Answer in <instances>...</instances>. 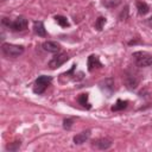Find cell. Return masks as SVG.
Here are the masks:
<instances>
[{
	"label": "cell",
	"mask_w": 152,
	"mask_h": 152,
	"mask_svg": "<svg viewBox=\"0 0 152 152\" xmlns=\"http://www.w3.org/2000/svg\"><path fill=\"white\" fill-rule=\"evenodd\" d=\"M2 52L5 56L7 57H19L20 55H23L24 52V46L21 45H14V44H10V43H4L2 44Z\"/></svg>",
	"instance_id": "cell-1"
},
{
	"label": "cell",
	"mask_w": 152,
	"mask_h": 152,
	"mask_svg": "<svg viewBox=\"0 0 152 152\" xmlns=\"http://www.w3.org/2000/svg\"><path fill=\"white\" fill-rule=\"evenodd\" d=\"M133 58H134V62L138 66H141V68H146V66H150L152 65V56L145 51H137L133 53Z\"/></svg>",
	"instance_id": "cell-2"
},
{
	"label": "cell",
	"mask_w": 152,
	"mask_h": 152,
	"mask_svg": "<svg viewBox=\"0 0 152 152\" xmlns=\"http://www.w3.org/2000/svg\"><path fill=\"white\" fill-rule=\"evenodd\" d=\"M51 81H52L51 76H46V75L39 76L33 83V91L36 94H43L48 88V86L51 83Z\"/></svg>",
	"instance_id": "cell-3"
},
{
	"label": "cell",
	"mask_w": 152,
	"mask_h": 152,
	"mask_svg": "<svg viewBox=\"0 0 152 152\" xmlns=\"http://www.w3.org/2000/svg\"><path fill=\"white\" fill-rule=\"evenodd\" d=\"M68 59H69V57H68V55H66L65 52L57 53V55H55V56L51 58V61L49 62V66H50L51 69H57V68H59L61 65H63Z\"/></svg>",
	"instance_id": "cell-4"
},
{
	"label": "cell",
	"mask_w": 152,
	"mask_h": 152,
	"mask_svg": "<svg viewBox=\"0 0 152 152\" xmlns=\"http://www.w3.org/2000/svg\"><path fill=\"white\" fill-rule=\"evenodd\" d=\"M8 27L13 31H25L27 28V19L24 17H18L14 21H10Z\"/></svg>",
	"instance_id": "cell-5"
},
{
	"label": "cell",
	"mask_w": 152,
	"mask_h": 152,
	"mask_svg": "<svg viewBox=\"0 0 152 152\" xmlns=\"http://www.w3.org/2000/svg\"><path fill=\"white\" fill-rule=\"evenodd\" d=\"M124 83L126 86L127 89L129 90H133L138 87L139 84V78L133 74V72H127L125 76H124Z\"/></svg>",
	"instance_id": "cell-6"
},
{
	"label": "cell",
	"mask_w": 152,
	"mask_h": 152,
	"mask_svg": "<svg viewBox=\"0 0 152 152\" xmlns=\"http://www.w3.org/2000/svg\"><path fill=\"white\" fill-rule=\"evenodd\" d=\"M100 88L102 91H104L107 94V96H110L113 90H114V81L113 78H106L102 82H100Z\"/></svg>",
	"instance_id": "cell-7"
},
{
	"label": "cell",
	"mask_w": 152,
	"mask_h": 152,
	"mask_svg": "<svg viewBox=\"0 0 152 152\" xmlns=\"http://www.w3.org/2000/svg\"><path fill=\"white\" fill-rule=\"evenodd\" d=\"M87 64H88V70L89 71H93L94 69H97V68L102 66V64H101V62H100V59H99V57L96 55H90L88 57Z\"/></svg>",
	"instance_id": "cell-8"
},
{
	"label": "cell",
	"mask_w": 152,
	"mask_h": 152,
	"mask_svg": "<svg viewBox=\"0 0 152 152\" xmlns=\"http://www.w3.org/2000/svg\"><path fill=\"white\" fill-rule=\"evenodd\" d=\"M43 48L44 50H46L48 52H52V53H56L61 50V45L57 43V42H52V40H46L43 43Z\"/></svg>",
	"instance_id": "cell-9"
},
{
	"label": "cell",
	"mask_w": 152,
	"mask_h": 152,
	"mask_svg": "<svg viewBox=\"0 0 152 152\" xmlns=\"http://www.w3.org/2000/svg\"><path fill=\"white\" fill-rule=\"evenodd\" d=\"M93 145L95 147L100 148V150H107V148H109L112 146V140L108 139V138H100L96 141H94Z\"/></svg>",
	"instance_id": "cell-10"
},
{
	"label": "cell",
	"mask_w": 152,
	"mask_h": 152,
	"mask_svg": "<svg viewBox=\"0 0 152 152\" xmlns=\"http://www.w3.org/2000/svg\"><path fill=\"white\" fill-rule=\"evenodd\" d=\"M89 137H90V131L89 129L83 131V132H81V133H78L74 137V142L77 144V145H81V144L86 142V140H88Z\"/></svg>",
	"instance_id": "cell-11"
},
{
	"label": "cell",
	"mask_w": 152,
	"mask_h": 152,
	"mask_svg": "<svg viewBox=\"0 0 152 152\" xmlns=\"http://www.w3.org/2000/svg\"><path fill=\"white\" fill-rule=\"evenodd\" d=\"M33 31L39 37H45L46 36V31H45L44 24L42 21H33Z\"/></svg>",
	"instance_id": "cell-12"
},
{
	"label": "cell",
	"mask_w": 152,
	"mask_h": 152,
	"mask_svg": "<svg viewBox=\"0 0 152 152\" xmlns=\"http://www.w3.org/2000/svg\"><path fill=\"white\" fill-rule=\"evenodd\" d=\"M137 8H138V13L140 15H145L150 11V7L145 1H137Z\"/></svg>",
	"instance_id": "cell-13"
},
{
	"label": "cell",
	"mask_w": 152,
	"mask_h": 152,
	"mask_svg": "<svg viewBox=\"0 0 152 152\" xmlns=\"http://www.w3.org/2000/svg\"><path fill=\"white\" fill-rule=\"evenodd\" d=\"M127 101H122V100H118L116 101V104H114L113 107H112V110L113 112H118V110H122V109H125L126 107H127Z\"/></svg>",
	"instance_id": "cell-14"
},
{
	"label": "cell",
	"mask_w": 152,
	"mask_h": 152,
	"mask_svg": "<svg viewBox=\"0 0 152 152\" xmlns=\"http://www.w3.org/2000/svg\"><path fill=\"white\" fill-rule=\"evenodd\" d=\"M55 20H56V23H57L59 26H62V27H68V26H69L68 19H66L65 17H63V15H55Z\"/></svg>",
	"instance_id": "cell-15"
},
{
	"label": "cell",
	"mask_w": 152,
	"mask_h": 152,
	"mask_svg": "<svg viewBox=\"0 0 152 152\" xmlns=\"http://www.w3.org/2000/svg\"><path fill=\"white\" fill-rule=\"evenodd\" d=\"M78 102L80 104H82V107H86V108H90V103L88 101V94H81L78 96Z\"/></svg>",
	"instance_id": "cell-16"
},
{
	"label": "cell",
	"mask_w": 152,
	"mask_h": 152,
	"mask_svg": "<svg viewBox=\"0 0 152 152\" xmlns=\"http://www.w3.org/2000/svg\"><path fill=\"white\" fill-rule=\"evenodd\" d=\"M120 2H121V0H103V1H102V4H103L106 7H108V8H114V7H116Z\"/></svg>",
	"instance_id": "cell-17"
},
{
	"label": "cell",
	"mask_w": 152,
	"mask_h": 152,
	"mask_svg": "<svg viewBox=\"0 0 152 152\" xmlns=\"http://www.w3.org/2000/svg\"><path fill=\"white\" fill-rule=\"evenodd\" d=\"M106 21H107L106 18H103V17H99V18L96 19V21H95V28L99 30V31H101V30L103 28Z\"/></svg>",
	"instance_id": "cell-18"
},
{
	"label": "cell",
	"mask_w": 152,
	"mask_h": 152,
	"mask_svg": "<svg viewBox=\"0 0 152 152\" xmlns=\"http://www.w3.org/2000/svg\"><path fill=\"white\" fill-rule=\"evenodd\" d=\"M19 147H20V140H19V141H14V142H12V144H8V145L6 146V148L10 150V151H17Z\"/></svg>",
	"instance_id": "cell-19"
},
{
	"label": "cell",
	"mask_w": 152,
	"mask_h": 152,
	"mask_svg": "<svg viewBox=\"0 0 152 152\" xmlns=\"http://www.w3.org/2000/svg\"><path fill=\"white\" fill-rule=\"evenodd\" d=\"M72 122H74V119H64L63 121V127L65 129H70L71 126H72Z\"/></svg>",
	"instance_id": "cell-20"
},
{
	"label": "cell",
	"mask_w": 152,
	"mask_h": 152,
	"mask_svg": "<svg viewBox=\"0 0 152 152\" xmlns=\"http://www.w3.org/2000/svg\"><path fill=\"white\" fill-rule=\"evenodd\" d=\"M127 8H128V7L126 6V7H125V11H122V12L120 13V15H119V19H120V20H124V19L127 18V13H128V10H127Z\"/></svg>",
	"instance_id": "cell-21"
},
{
	"label": "cell",
	"mask_w": 152,
	"mask_h": 152,
	"mask_svg": "<svg viewBox=\"0 0 152 152\" xmlns=\"http://www.w3.org/2000/svg\"><path fill=\"white\" fill-rule=\"evenodd\" d=\"M1 1H5V0H1Z\"/></svg>",
	"instance_id": "cell-22"
}]
</instances>
